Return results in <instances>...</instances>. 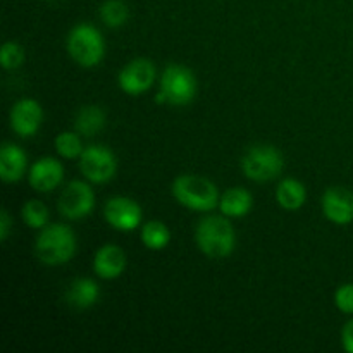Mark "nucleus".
<instances>
[{
  "instance_id": "1",
  "label": "nucleus",
  "mask_w": 353,
  "mask_h": 353,
  "mask_svg": "<svg viewBox=\"0 0 353 353\" xmlns=\"http://www.w3.org/2000/svg\"><path fill=\"white\" fill-rule=\"evenodd\" d=\"M195 240L200 250L210 259H224L234 250L236 236L231 223L219 216H207L199 223Z\"/></svg>"
},
{
  "instance_id": "2",
  "label": "nucleus",
  "mask_w": 353,
  "mask_h": 353,
  "mask_svg": "<svg viewBox=\"0 0 353 353\" xmlns=\"http://www.w3.org/2000/svg\"><path fill=\"white\" fill-rule=\"evenodd\" d=\"M34 252L47 265H61L71 261L76 252V236L65 224H52L37 238Z\"/></svg>"
},
{
  "instance_id": "3",
  "label": "nucleus",
  "mask_w": 353,
  "mask_h": 353,
  "mask_svg": "<svg viewBox=\"0 0 353 353\" xmlns=\"http://www.w3.org/2000/svg\"><path fill=\"white\" fill-rule=\"evenodd\" d=\"M172 195L181 205L199 212H207L219 205V192L216 185L202 176L183 174L172 183Z\"/></svg>"
},
{
  "instance_id": "4",
  "label": "nucleus",
  "mask_w": 353,
  "mask_h": 353,
  "mask_svg": "<svg viewBox=\"0 0 353 353\" xmlns=\"http://www.w3.org/2000/svg\"><path fill=\"white\" fill-rule=\"evenodd\" d=\"M68 52L79 65L93 68L103 59L105 43L97 28L90 24H78L68 37Z\"/></svg>"
},
{
  "instance_id": "5",
  "label": "nucleus",
  "mask_w": 353,
  "mask_h": 353,
  "mask_svg": "<svg viewBox=\"0 0 353 353\" xmlns=\"http://www.w3.org/2000/svg\"><path fill=\"white\" fill-rule=\"evenodd\" d=\"M285 168V159L278 148L271 145H255L241 159L243 174L252 181H271L278 178Z\"/></svg>"
},
{
  "instance_id": "6",
  "label": "nucleus",
  "mask_w": 353,
  "mask_h": 353,
  "mask_svg": "<svg viewBox=\"0 0 353 353\" xmlns=\"http://www.w3.org/2000/svg\"><path fill=\"white\" fill-rule=\"evenodd\" d=\"M161 92L172 105H186L195 99L196 79L190 69L172 64L165 68L161 78Z\"/></svg>"
},
{
  "instance_id": "7",
  "label": "nucleus",
  "mask_w": 353,
  "mask_h": 353,
  "mask_svg": "<svg viewBox=\"0 0 353 353\" xmlns=\"http://www.w3.org/2000/svg\"><path fill=\"white\" fill-rule=\"evenodd\" d=\"M79 169L92 183H107L114 178L117 169L116 155L105 147L93 145L83 150L79 157Z\"/></svg>"
},
{
  "instance_id": "8",
  "label": "nucleus",
  "mask_w": 353,
  "mask_h": 353,
  "mask_svg": "<svg viewBox=\"0 0 353 353\" xmlns=\"http://www.w3.org/2000/svg\"><path fill=\"white\" fill-rule=\"evenodd\" d=\"M95 207L93 190L83 181H71L59 196V210L68 219H83Z\"/></svg>"
},
{
  "instance_id": "9",
  "label": "nucleus",
  "mask_w": 353,
  "mask_h": 353,
  "mask_svg": "<svg viewBox=\"0 0 353 353\" xmlns=\"http://www.w3.org/2000/svg\"><path fill=\"white\" fill-rule=\"evenodd\" d=\"M103 217L112 228L119 231H133L141 223V209L128 196H114L103 207Z\"/></svg>"
},
{
  "instance_id": "10",
  "label": "nucleus",
  "mask_w": 353,
  "mask_h": 353,
  "mask_svg": "<svg viewBox=\"0 0 353 353\" xmlns=\"http://www.w3.org/2000/svg\"><path fill=\"white\" fill-rule=\"evenodd\" d=\"M155 79V68L148 59H134L119 72V86L128 95L148 92Z\"/></svg>"
},
{
  "instance_id": "11",
  "label": "nucleus",
  "mask_w": 353,
  "mask_h": 353,
  "mask_svg": "<svg viewBox=\"0 0 353 353\" xmlns=\"http://www.w3.org/2000/svg\"><path fill=\"white\" fill-rule=\"evenodd\" d=\"M43 121V110L41 105L33 99H23L10 110V128L19 137L28 138L37 134Z\"/></svg>"
},
{
  "instance_id": "12",
  "label": "nucleus",
  "mask_w": 353,
  "mask_h": 353,
  "mask_svg": "<svg viewBox=\"0 0 353 353\" xmlns=\"http://www.w3.org/2000/svg\"><path fill=\"white\" fill-rule=\"evenodd\" d=\"M324 216L334 224H348L353 221V193L343 186L327 188L323 196Z\"/></svg>"
},
{
  "instance_id": "13",
  "label": "nucleus",
  "mask_w": 353,
  "mask_h": 353,
  "mask_svg": "<svg viewBox=\"0 0 353 353\" xmlns=\"http://www.w3.org/2000/svg\"><path fill=\"white\" fill-rule=\"evenodd\" d=\"M64 178V168L52 157H43L34 162L30 169V185L37 192L48 193L57 188Z\"/></svg>"
},
{
  "instance_id": "14",
  "label": "nucleus",
  "mask_w": 353,
  "mask_h": 353,
  "mask_svg": "<svg viewBox=\"0 0 353 353\" xmlns=\"http://www.w3.org/2000/svg\"><path fill=\"white\" fill-rule=\"evenodd\" d=\"M126 268V254L116 245H105L93 259V269L103 279H114L121 276Z\"/></svg>"
},
{
  "instance_id": "15",
  "label": "nucleus",
  "mask_w": 353,
  "mask_h": 353,
  "mask_svg": "<svg viewBox=\"0 0 353 353\" xmlns=\"http://www.w3.org/2000/svg\"><path fill=\"white\" fill-rule=\"evenodd\" d=\"M26 154L17 145L6 143L0 150V178L6 183L19 181L26 171Z\"/></svg>"
},
{
  "instance_id": "16",
  "label": "nucleus",
  "mask_w": 353,
  "mask_h": 353,
  "mask_svg": "<svg viewBox=\"0 0 353 353\" xmlns=\"http://www.w3.org/2000/svg\"><path fill=\"white\" fill-rule=\"evenodd\" d=\"M252 199L250 192L245 188H230L223 193L219 200L221 212L228 217H243L250 212Z\"/></svg>"
},
{
  "instance_id": "17",
  "label": "nucleus",
  "mask_w": 353,
  "mask_h": 353,
  "mask_svg": "<svg viewBox=\"0 0 353 353\" xmlns=\"http://www.w3.org/2000/svg\"><path fill=\"white\" fill-rule=\"evenodd\" d=\"M100 296V288L93 279L88 278H79L76 279L71 285V288L68 290V300L69 305H72L74 309H88L93 303H97Z\"/></svg>"
},
{
  "instance_id": "18",
  "label": "nucleus",
  "mask_w": 353,
  "mask_h": 353,
  "mask_svg": "<svg viewBox=\"0 0 353 353\" xmlns=\"http://www.w3.org/2000/svg\"><path fill=\"white\" fill-rule=\"evenodd\" d=\"M276 199H278L279 205L286 210H299L300 207L305 203L307 192L305 186L300 181L292 178L283 179L276 190Z\"/></svg>"
},
{
  "instance_id": "19",
  "label": "nucleus",
  "mask_w": 353,
  "mask_h": 353,
  "mask_svg": "<svg viewBox=\"0 0 353 353\" xmlns=\"http://www.w3.org/2000/svg\"><path fill=\"white\" fill-rule=\"evenodd\" d=\"M105 126V114L100 107L86 105L78 112L74 121L76 133L81 137H95Z\"/></svg>"
},
{
  "instance_id": "20",
  "label": "nucleus",
  "mask_w": 353,
  "mask_h": 353,
  "mask_svg": "<svg viewBox=\"0 0 353 353\" xmlns=\"http://www.w3.org/2000/svg\"><path fill=\"white\" fill-rule=\"evenodd\" d=\"M141 241L147 248L150 250H162L169 245L171 241V233L165 224L159 223V221H152L147 223L141 230Z\"/></svg>"
},
{
  "instance_id": "21",
  "label": "nucleus",
  "mask_w": 353,
  "mask_h": 353,
  "mask_svg": "<svg viewBox=\"0 0 353 353\" xmlns=\"http://www.w3.org/2000/svg\"><path fill=\"white\" fill-rule=\"evenodd\" d=\"M100 17L109 28H119L130 17V9L123 0H109L100 9Z\"/></svg>"
},
{
  "instance_id": "22",
  "label": "nucleus",
  "mask_w": 353,
  "mask_h": 353,
  "mask_svg": "<svg viewBox=\"0 0 353 353\" xmlns=\"http://www.w3.org/2000/svg\"><path fill=\"white\" fill-rule=\"evenodd\" d=\"M55 148H57L59 155L64 159H78L85 150L78 134L69 133V131H64L55 138Z\"/></svg>"
},
{
  "instance_id": "23",
  "label": "nucleus",
  "mask_w": 353,
  "mask_h": 353,
  "mask_svg": "<svg viewBox=\"0 0 353 353\" xmlns=\"http://www.w3.org/2000/svg\"><path fill=\"white\" fill-rule=\"evenodd\" d=\"M23 221L33 230L45 228L48 223V209L40 200H30L23 207Z\"/></svg>"
},
{
  "instance_id": "24",
  "label": "nucleus",
  "mask_w": 353,
  "mask_h": 353,
  "mask_svg": "<svg viewBox=\"0 0 353 353\" xmlns=\"http://www.w3.org/2000/svg\"><path fill=\"white\" fill-rule=\"evenodd\" d=\"M0 62H2L3 69H17L24 62V50L21 45L14 43V41H7L3 43L2 50H0Z\"/></svg>"
},
{
  "instance_id": "25",
  "label": "nucleus",
  "mask_w": 353,
  "mask_h": 353,
  "mask_svg": "<svg viewBox=\"0 0 353 353\" xmlns=\"http://www.w3.org/2000/svg\"><path fill=\"white\" fill-rule=\"evenodd\" d=\"M334 303H336L338 309L343 314H353V285L340 286L336 290V295H334Z\"/></svg>"
},
{
  "instance_id": "26",
  "label": "nucleus",
  "mask_w": 353,
  "mask_h": 353,
  "mask_svg": "<svg viewBox=\"0 0 353 353\" xmlns=\"http://www.w3.org/2000/svg\"><path fill=\"white\" fill-rule=\"evenodd\" d=\"M341 341H343L345 350L353 353V321L345 324L343 331H341Z\"/></svg>"
},
{
  "instance_id": "27",
  "label": "nucleus",
  "mask_w": 353,
  "mask_h": 353,
  "mask_svg": "<svg viewBox=\"0 0 353 353\" xmlns=\"http://www.w3.org/2000/svg\"><path fill=\"white\" fill-rule=\"evenodd\" d=\"M10 224H12V221H10L9 212L2 210V214H0V240L2 241H7V238H9Z\"/></svg>"
}]
</instances>
